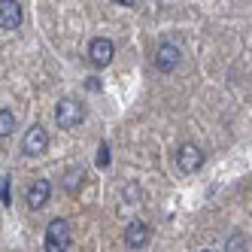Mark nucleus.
Returning a JSON list of instances; mask_svg holds the SVG:
<instances>
[{"label":"nucleus","mask_w":252,"mask_h":252,"mask_svg":"<svg viewBox=\"0 0 252 252\" xmlns=\"http://www.w3.org/2000/svg\"><path fill=\"white\" fill-rule=\"evenodd\" d=\"M155 67L161 70V73H170V70H176L179 67V46H173V43H158V49H155Z\"/></svg>","instance_id":"nucleus-5"},{"label":"nucleus","mask_w":252,"mask_h":252,"mask_svg":"<svg viewBox=\"0 0 252 252\" xmlns=\"http://www.w3.org/2000/svg\"><path fill=\"white\" fill-rule=\"evenodd\" d=\"M201 252H210V249H201Z\"/></svg>","instance_id":"nucleus-15"},{"label":"nucleus","mask_w":252,"mask_h":252,"mask_svg":"<svg viewBox=\"0 0 252 252\" xmlns=\"http://www.w3.org/2000/svg\"><path fill=\"white\" fill-rule=\"evenodd\" d=\"M201 164H204V152L194 143H183L176 152V167L183 173H194V170H201Z\"/></svg>","instance_id":"nucleus-3"},{"label":"nucleus","mask_w":252,"mask_h":252,"mask_svg":"<svg viewBox=\"0 0 252 252\" xmlns=\"http://www.w3.org/2000/svg\"><path fill=\"white\" fill-rule=\"evenodd\" d=\"M125 243H128V249H143L149 243V225L134 219L128 228H125Z\"/></svg>","instance_id":"nucleus-9"},{"label":"nucleus","mask_w":252,"mask_h":252,"mask_svg":"<svg viewBox=\"0 0 252 252\" xmlns=\"http://www.w3.org/2000/svg\"><path fill=\"white\" fill-rule=\"evenodd\" d=\"M49 194H52V183H49V179H33V183L28 186V207L31 210L46 207Z\"/></svg>","instance_id":"nucleus-8"},{"label":"nucleus","mask_w":252,"mask_h":252,"mask_svg":"<svg viewBox=\"0 0 252 252\" xmlns=\"http://www.w3.org/2000/svg\"><path fill=\"white\" fill-rule=\"evenodd\" d=\"M15 131V116L9 110H0V137H9Z\"/></svg>","instance_id":"nucleus-11"},{"label":"nucleus","mask_w":252,"mask_h":252,"mask_svg":"<svg viewBox=\"0 0 252 252\" xmlns=\"http://www.w3.org/2000/svg\"><path fill=\"white\" fill-rule=\"evenodd\" d=\"M0 201H3V204L9 207V179H6V176L0 179Z\"/></svg>","instance_id":"nucleus-13"},{"label":"nucleus","mask_w":252,"mask_h":252,"mask_svg":"<svg viewBox=\"0 0 252 252\" xmlns=\"http://www.w3.org/2000/svg\"><path fill=\"white\" fill-rule=\"evenodd\" d=\"M70 246V225L67 219H52L46 228V252H67Z\"/></svg>","instance_id":"nucleus-2"},{"label":"nucleus","mask_w":252,"mask_h":252,"mask_svg":"<svg viewBox=\"0 0 252 252\" xmlns=\"http://www.w3.org/2000/svg\"><path fill=\"white\" fill-rule=\"evenodd\" d=\"M49 146V134L46 128H40V125H33V128H28L25 140H22V152L25 155H43Z\"/></svg>","instance_id":"nucleus-6"},{"label":"nucleus","mask_w":252,"mask_h":252,"mask_svg":"<svg viewBox=\"0 0 252 252\" xmlns=\"http://www.w3.org/2000/svg\"><path fill=\"white\" fill-rule=\"evenodd\" d=\"M82 119H85V106H82L79 100H73V97H64V100L55 106V122H58V128H64V131L79 128Z\"/></svg>","instance_id":"nucleus-1"},{"label":"nucleus","mask_w":252,"mask_h":252,"mask_svg":"<svg viewBox=\"0 0 252 252\" xmlns=\"http://www.w3.org/2000/svg\"><path fill=\"white\" fill-rule=\"evenodd\" d=\"M25 12H22V3H15V0H0V28L3 31H15L22 25Z\"/></svg>","instance_id":"nucleus-7"},{"label":"nucleus","mask_w":252,"mask_h":252,"mask_svg":"<svg viewBox=\"0 0 252 252\" xmlns=\"http://www.w3.org/2000/svg\"><path fill=\"white\" fill-rule=\"evenodd\" d=\"M97 152H100V155H97V164H100V167H106V164H110V146L103 143V146H100Z\"/></svg>","instance_id":"nucleus-14"},{"label":"nucleus","mask_w":252,"mask_h":252,"mask_svg":"<svg viewBox=\"0 0 252 252\" xmlns=\"http://www.w3.org/2000/svg\"><path fill=\"white\" fill-rule=\"evenodd\" d=\"M228 252H246V237L243 234H234L228 240Z\"/></svg>","instance_id":"nucleus-12"},{"label":"nucleus","mask_w":252,"mask_h":252,"mask_svg":"<svg viewBox=\"0 0 252 252\" xmlns=\"http://www.w3.org/2000/svg\"><path fill=\"white\" fill-rule=\"evenodd\" d=\"M113 55H116V46L106 37H97V40H92V46H88V61L94 67H106L113 61Z\"/></svg>","instance_id":"nucleus-4"},{"label":"nucleus","mask_w":252,"mask_h":252,"mask_svg":"<svg viewBox=\"0 0 252 252\" xmlns=\"http://www.w3.org/2000/svg\"><path fill=\"white\" fill-rule=\"evenodd\" d=\"M82 183H85V170L70 167V170H67V176H64V189H67L70 194H76V191L82 189Z\"/></svg>","instance_id":"nucleus-10"}]
</instances>
